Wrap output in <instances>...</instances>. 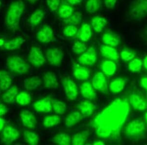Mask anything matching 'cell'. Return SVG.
Wrapping results in <instances>:
<instances>
[{
    "mask_svg": "<svg viewBox=\"0 0 147 145\" xmlns=\"http://www.w3.org/2000/svg\"><path fill=\"white\" fill-rule=\"evenodd\" d=\"M130 111L128 101L116 99L105 107L94 119L92 126L105 127L112 132V138H117L127 119Z\"/></svg>",
    "mask_w": 147,
    "mask_h": 145,
    "instance_id": "cell-1",
    "label": "cell"
},
{
    "mask_svg": "<svg viewBox=\"0 0 147 145\" xmlns=\"http://www.w3.org/2000/svg\"><path fill=\"white\" fill-rule=\"evenodd\" d=\"M146 132L145 122L140 118L134 119L125 126L124 132L126 137L132 140H137L144 137Z\"/></svg>",
    "mask_w": 147,
    "mask_h": 145,
    "instance_id": "cell-2",
    "label": "cell"
},
{
    "mask_svg": "<svg viewBox=\"0 0 147 145\" xmlns=\"http://www.w3.org/2000/svg\"><path fill=\"white\" fill-rule=\"evenodd\" d=\"M129 16L131 20L139 21L147 16V0H134L129 7Z\"/></svg>",
    "mask_w": 147,
    "mask_h": 145,
    "instance_id": "cell-3",
    "label": "cell"
},
{
    "mask_svg": "<svg viewBox=\"0 0 147 145\" xmlns=\"http://www.w3.org/2000/svg\"><path fill=\"white\" fill-rule=\"evenodd\" d=\"M6 63L9 70L19 75L27 74L30 69V65L23 59L16 55L7 57Z\"/></svg>",
    "mask_w": 147,
    "mask_h": 145,
    "instance_id": "cell-4",
    "label": "cell"
},
{
    "mask_svg": "<svg viewBox=\"0 0 147 145\" xmlns=\"http://www.w3.org/2000/svg\"><path fill=\"white\" fill-rule=\"evenodd\" d=\"M28 62L35 67H40L45 63L46 58L39 47L33 46L31 47L28 55Z\"/></svg>",
    "mask_w": 147,
    "mask_h": 145,
    "instance_id": "cell-5",
    "label": "cell"
},
{
    "mask_svg": "<svg viewBox=\"0 0 147 145\" xmlns=\"http://www.w3.org/2000/svg\"><path fill=\"white\" fill-rule=\"evenodd\" d=\"M46 57L51 65L59 67L61 65L63 59V52L58 47H51L46 50Z\"/></svg>",
    "mask_w": 147,
    "mask_h": 145,
    "instance_id": "cell-6",
    "label": "cell"
},
{
    "mask_svg": "<svg viewBox=\"0 0 147 145\" xmlns=\"http://www.w3.org/2000/svg\"><path fill=\"white\" fill-rule=\"evenodd\" d=\"M20 133L12 126L7 125L2 130L1 141L5 145H10L20 137Z\"/></svg>",
    "mask_w": 147,
    "mask_h": 145,
    "instance_id": "cell-7",
    "label": "cell"
},
{
    "mask_svg": "<svg viewBox=\"0 0 147 145\" xmlns=\"http://www.w3.org/2000/svg\"><path fill=\"white\" fill-rule=\"evenodd\" d=\"M61 83L68 99L70 101L75 100L78 96V89L73 80L68 77H64L61 80Z\"/></svg>",
    "mask_w": 147,
    "mask_h": 145,
    "instance_id": "cell-8",
    "label": "cell"
},
{
    "mask_svg": "<svg viewBox=\"0 0 147 145\" xmlns=\"http://www.w3.org/2000/svg\"><path fill=\"white\" fill-rule=\"evenodd\" d=\"M97 55L96 49L94 47H89L80 55L78 61L84 66H92L97 62Z\"/></svg>",
    "mask_w": 147,
    "mask_h": 145,
    "instance_id": "cell-9",
    "label": "cell"
},
{
    "mask_svg": "<svg viewBox=\"0 0 147 145\" xmlns=\"http://www.w3.org/2000/svg\"><path fill=\"white\" fill-rule=\"evenodd\" d=\"M92 84L95 90L107 94L109 91V86L105 75L102 72H98L94 75Z\"/></svg>",
    "mask_w": 147,
    "mask_h": 145,
    "instance_id": "cell-10",
    "label": "cell"
},
{
    "mask_svg": "<svg viewBox=\"0 0 147 145\" xmlns=\"http://www.w3.org/2000/svg\"><path fill=\"white\" fill-rule=\"evenodd\" d=\"M36 38L39 42L43 43H48L56 40L54 30L52 27L48 25H43L37 32Z\"/></svg>",
    "mask_w": 147,
    "mask_h": 145,
    "instance_id": "cell-11",
    "label": "cell"
},
{
    "mask_svg": "<svg viewBox=\"0 0 147 145\" xmlns=\"http://www.w3.org/2000/svg\"><path fill=\"white\" fill-rule=\"evenodd\" d=\"M128 102L134 110L139 112L144 111L147 108V103L144 97L138 92H134L130 94Z\"/></svg>",
    "mask_w": 147,
    "mask_h": 145,
    "instance_id": "cell-12",
    "label": "cell"
},
{
    "mask_svg": "<svg viewBox=\"0 0 147 145\" xmlns=\"http://www.w3.org/2000/svg\"><path fill=\"white\" fill-rule=\"evenodd\" d=\"M52 99L51 96H47L37 100L33 104L34 109L40 113L50 112L53 110Z\"/></svg>",
    "mask_w": 147,
    "mask_h": 145,
    "instance_id": "cell-13",
    "label": "cell"
},
{
    "mask_svg": "<svg viewBox=\"0 0 147 145\" xmlns=\"http://www.w3.org/2000/svg\"><path fill=\"white\" fill-rule=\"evenodd\" d=\"M20 117L23 125L27 128H35L37 121L36 118L32 112L28 110H23L21 112Z\"/></svg>",
    "mask_w": 147,
    "mask_h": 145,
    "instance_id": "cell-14",
    "label": "cell"
},
{
    "mask_svg": "<svg viewBox=\"0 0 147 145\" xmlns=\"http://www.w3.org/2000/svg\"><path fill=\"white\" fill-rule=\"evenodd\" d=\"M20 21L21 19L15 16L10 12L7 10L5 22L6 27L9 30L13 32L20 31L21 30Z\"/></svg>",
    "mask_w": 147,
    "mask_h": 145,
    "instance_id": "cell-15",
    "label": "cell"
},
{
    "mask_svg": "<svg viewBox=\"0 0 147 145\" xmlns=\"http://www.w3.org/2000/svg\"><path fill=\"white\" fill-rule=\"evenodd\" d=\"M73 74L76 78L79 80H86L90 77V71L84 65L73 63Z\"/></svg>",
    "mask_w": 147,
    "mask_h": 145,
    "instance_id": "cell-16",
    "label": "cell"
},
{
    "mask_svg": "<svg viewBox=\"0 0 147 145\" xmlns=\"http://www.w3.org/2000/svg\"><path fill=\"white\" fill-rule=\"evenodd\" d=\"M102 41L105 45L117 47L120 45L121 40L118 35L110 30H107L102 36Z\"/></svg>",
    "mask_w": 147,
    "mask_h": 145,
    "instance_id": "cell-17",
    "label": "cell"
},
{
    "mask_svg": "<svg viewBox=\"0 0 147 145\" xmlns=\"http://www.w3.org/2000/svg\"><path fill=\"white\" fill-rule=\"evenodd\" d=\"M127 83V79L124 77H118L110 82L109 88L112 94H120L124 90Z\"/></svg>",
    "mask_w": 147,
    "mask_h": 145,
    "instance_id": "cell-18",
    "label": "cell"
},
{
    "mask_svg": "<svg viewBox=\"0 0 147 145\" xmlns=\"http://www.w3.org/2000/svg\"><path fill=\"white\" fill-rule=\"evenodd\" d=\"M100 50L102 56L107 59L115 62L119 60L120 55L115 47L104 45L100 46Z\"/></svg>",
    "mask_w": 147,
    "mask_h": 145,
    "instance_id": "cell-19",
    "label": "cell"
},
{
    "mask_svg": "<svg viewBox=\"0 0 147 145\" xmlns=\"http://www.w3.org/2000/svg\"><path fill=\"white\" fill-rule=\"evenodd\" d=\"M80 41L85 43L90 40L92 36V27L88 23H82L76 35Z\"/></svg>",
    "mask_w": 147,
    "mask_h": 145,
    "instance_id": "cell-20",
    "label": "cell"
},
{
    "mask_svg": "<svg viewBox=\"0 0 147 145\" xmlns=\"http://www.w3.org/2000/svg\"><path fill=\"white\" fill-rule=\"evenodd\" d=\"M77 108L84 117H88L93 114L96 107L93 103L88 100L80 103L77 106Z\"/></svg>",
    "mask_w": 147,
    "mask_h": 145,
    "instance_id": "cell-21",
    "label": "cell"
},
{
    "mask_svg": "<svg viewBox=\"0 0 147 145\" xmlns=\"http://www.w3.org/2000/svg\"><path fill=\"white\" fill-rule=\"evenodd\" d=\"M25 5L22 0H16L10 3L7 10L15 16L21 19L25 10Z\"/></svg>",
    "mask_w": 147,
    "mask_h": 145,
    "instance_id": "cell-22",
    "label": "cell"
},
{
    "mask_svg": "<svg viewBox=\"0 0 147 145\" xmlns=\"http://www.w3.org/2000/svg\"><path fill=\"white\" fill-rule=\"evenodd\" d=\"M43 80L45 88L56 89L59 87V82L57 76L53 72L48 71L44 74Z\"/></svg>",
    "mask_w": 147,
    "mask_h": 145,
    "instance_id": "cell-23",
    "label": "cell"
},
{
    "mask_svg": "<svg viewBox=\"0 0 147 145\" xmlns=\"http://www.w3.org/2000/svg\"><path fill=\"white\" fill-rule=\"evenodd\" d=\"M80 92L84 98L88 100H94L97 98V94L92 84L89 82H84L80 87Z\"/></svg>",
    "mask_w": 147,
    "mask_h": 145,
    "instance_id": "cell-24",
    "label": "cell"
},
{
    "mask_svg": "<svg viewBox=\"0 0 147 145\" xmlns=\"http://www.w3.org/2000/svg\"><path fill=\"white\" fill-rule=\"evenodd\" d=\"M102 72L107 76H112L116 72L117 66L115 61L111 60H105L100 65Z\"/></svg>",
    "mask_w": 147,
    "mask_h": 145,
    "instance_id": "cell-25",
    "label": "cell"
},
{
    "mask_svg": "<svg viewBox=\"0 0 147 145\" xmlns=\"http://www.w3.org/2000/svg\"><path fill=\"white\" fill-rule=\"evenodd\" d=\"M91 23L94 30L97 33H100L107 25L108 21L105 17L96 16L92 18Z\"/></svg>",
    "mask_w": 147,
    "mask_h": 145,
    "instance_id": "cell-26",
    "label": "cell"
},
{
    "mask_svg": "<svg viewBox=\"0 0 147 145\" xmlns=\"http://www.w3.org/2000/svg\"><path fill=\"white\" fill-rule=\"evenodd\" d=\"M45 13L42 9H37L30 15L28 22L31 27H35L39 25L45 17Z\"/></svg>",
    "mask_w": 147,
    "mask_h": 145,
    "instance_id": "cell-27",
    "label": "cell"
},
{
    "mask_svg": "<svg viewBox=\"0 0 147 145\" xmlns=\"http://www.w3.org/2000/svg\"><path fill=\"white\" fill-rule=\"evenodd\" d=\"M18 94V88L16 86H13L9 89L2 95V100L5 103H13L16 100V97Z\"/></svg>",
    "mask_w": 147,
    "mask_h": 145,
    "instance_id": "cell-28",
    "label": "cell"
},
{
    "mask_svg": "<svg viewBox=\"0 0 147 145\" xmlns=\"http://www.w3.org/2000/svg\"><path fill=\"white\" fill-rule=\"evenodd\" d=\"M25 42V40L22 37H15L11 40L5 42L3 47L7 50H14L20 48Z\"/></svg>",
    "mask_w": 147,
    "mask_h": 145,
    "instance_id": "cell-29",
    "label": "cell"
},
{
    "mask_svg": "<svg viewBox=\"0 0 147 145\" xmlns=\"http://www.w3.org/2000/svg\"><path fill=\"white\" fill-rule=\"evenodd\" d=\"M84 117L80 112L75 111L68 115L65 119V126L68 128L73 127L80 122Z\"/></svg>",
    "mask_w": 147,
    "mask_h": 145,
    "instance_id": "cell-30",
    "label": "cell"
},
{
    "mask_svg": "<svg viewBox=\"0 0 147 145\" xmlns=\"http://www.w3.org/2000/svg\"><path fill=\"white\" fill-rule=\"evenodd\" d=\"M90 134L89 130H83L78 132L73 135L72 138L71 144L74 145H83L85 144Z\"/></svg>",
    "mask_w": 147,
    "mask_h": 145,
    "instance_id": "cell-31",
    "label": "cell"
},
{
    "mask_svg": "<svg viewBox=\"0 0 147 145\" xmlns=\"http://www.w3.org/2000/svg\"><path fill=\"white\" fill-rule=\"evenodd\" d=\"M42 84V80L38 76H32L26 79L24 86L28 90H34L38 88Z\"/></svg>",
    "mask_w": 147,
    "mask_h": 145,
    "instance_id": "cell-32",
    "label": "cell"
},
{
    "mask_svg": "<svg viewBox=\"0 0 147 145\" xmlns=\"http://www.w3.org/2000/svg\"><path fill=\"white\" fill-rule=\"evenodd\" d=\"M57 10L59 16L63 20L69 18L74 12L73 7L69 3H62Z\"/></svg>",
    "mask_w": 147,
    "mask_h": 145,
    "instance_id": "cell-33",
    "label": "cell"
},
{
    "mask_svg": "<svg viewBox=\"0 0 147 145\" xmlns=\"http://www.w3.org/2000/svg\"><path fill=\"white\" fill-rule=\"evenodd\" d=\"M52 141L54 143L59 145H69L71 144L72 138L67 134L59 133L53 138Z\"/></svg>",
    "mask_w": 147,
    "mask_h": 145,
    "instance_id": "cell-34",
    "label": "cell"
},
{
    "mask_svg": "<svg viewBox=\"0 0 147 145\" xmlns=\"http://www.w3.org/2000/svg\"><path fill=\"white\" fill-rule=\"evenodd\" d=\"M60 122L61 118L59 115H48L44 118L43 125L46 128H50L58 125Z\"/></svg>",
    "mask_w": 147,
    "mask_h": 145,
    "instance_id": "cell-35",
    "label": "cell"
},
{
    "mask_svg": "<svg viewBox=\"0 0 147 145\" xmlns=\"http://www.w3.org/2000/svg\"><path fill=\"white\" fill-rule=\"evenodd\" d=\"M23 135L26 142L29 145H36L38 144L39 137L35 132L28 130H24Z\"/></svg>",
    "mask_w": 147,
    "mask_h": 145,
    "instance_id": "cell-36",
    "label": "cell"
},
{
    "mask_svg": "<svg viewBox=\"0 0 147 145\" xmlns=\"http://www.w3.org/2000/svg\"><path fill=\"white\" fill-rule=\"evenodd\" d=\"M101 5V0H87L85 4V9L89 13H94L100 9Z\"/></svg>",
    "mask_w": 147,
    "mask_h": 145,
    "instance_id": "cell-37",
    "label": "cell"
},
{
    "mask_svg": "<svg viewBox=\"0 0 147 145\" xmlns=\"http://www.w3.org/2000/svg\"><path fill=\"white\" fill-rule=\"evenodd\" d=\"M52 108L54 112L59 115L63 114L67 110L66 104L60 100L52 99Z\"/></svg>",
    "mask_w": 147,
    "mask_h": 145,
    "instance_id": "cell-38",
    "label": "cell"
},
{
    "mask_svg": "<svg viewBox=\"0 0 147 145\" xmlns=\"http://www.w3.org/2000/svg\"><path fill=\"white\" fill-rule=\"evenodd\" d=\"M82 14L80 12H74L72 15L68 18L63 20V22L66 25H78L82 21Z\"/></svg>",
    "mask_w": 147,
    "mask_h": 145,
    "instance_id": "cell-39",
    "label": "cell"
},
{
    "mask_svg": "<svg viewBox=\"0 0 147 145\" xmlns=\"http://www.w3.org/2000/svg\"><path fill=\"white\" fill-rule=\"evenodd\" d=\"M15 101L19 105L25 106L30 103L32 101V97L27 92H20L17 94Z\"/></svg>",
    "mask_w": 147,
    "mask_h": 145,
    "instance_id": "cell-40",
    "label": "cell"
},
{
    "mask_svg": "<svg viewBox=\"0 0 147 145\" xmlns=\"http://www.w3.org/2000/svg\"><path fill=\"white\" fill-rule=\"evenodd\" d=\"M143 66L142 60L138 58H134L129 62L128 69L132 73H138L140 71Z\"/></svg>",
    "mask_w": 147,
    "mask_h": 145,
    "instance_id": "cell-41",
    "label": "cell"
},
{
    "mask_svg": "<svg viewBox=\"0 0 147 145\" xmlns=\"http://www.w3.org/2000/svg\"><path fill=\"white\" fill-rule=\"evenodd\" d=\"M136 52L128 48H123L120 54V57L124 62H129L136 58Z\"/></svg>",
    "mask_w": 147,
    "mask_h": 145,
    "instance_id": "cell-42",
    "label": "cell"
},
{
    "mask_svg": "<svg viewBox=\"0 0 147 145\" xmlns=\"http://www.w3.org/2000/svg\"><path fill=\"white\" fill-rule=\"evenodd\" d=\"M12 79L9 73L3 75L0 78V89L2 90H7L11 85Z\"/></svg>",
    "mask_w": 147,
    "mask_h": 145,
    "instance_id": "cell-43",
    "label": "cell"
},
{
    "mask_svg": "<svg viewBox=\"0 0 147 145\" xmlns=\"http://www.w3.org/2000/svg\"><path fill=\"white\" fill-rule=\"evenodd\" d=\"M87 48L85 43L80 41L74 43L72 47V50L77 55H81L87 49Z\"/></svg>",
    "mask_w": 147,
    "mask_h": 145,
    "instance_id": "cell-44",
    "label": "cell"
},
{
    "mask_svg": "<svg viewBox=\"0 0 147 145\" xmlns=\"http://www.w3.org/2000/svg\"><path fill=\"white\" fill-rule=\"evenodd\" d=\"M78 32V29L76 25H67L64 27L63 30V33L66 37H73L76 36Z\"/></svg>",
    "mask_w": 147,
    "mask_h": 145,
    "instance_id": "cell-45",
    "label": "cell"
},
{
    "mask_svg": "<svg viewBox=\"0 0 147 145\" xmlns=\"http://www.w3.org/2000/svg\"><path fill=\"white\" fill-rule=\"evenodd\" d=\"M46 3L51 11H55L60 7L61 0H46Z\"/></svg>",
    "mask_w": 147,
    "mask_h": 145,
    "instance_id": "cell-46",
    "label": "cell"
},
{
    "mask_svg": "<svg viewBox=\"0 0 147 145\" xmlns=\"http://www.w3.org/2000/svg\"><path fill=\"white\" fill-rule=\"evenodd\" d=\"M105 7L109 9H114L118 0H104Z\"/></svg>",
    "mask_w": 147,
    "mask_h": 145,
    "instance_id": "cell-47",
    "label": "cell"
},
{
    "mask_svg": "<svg viewBox=\"0 0 147 145\" xmlns=\"http://www.w3.org/2000/svg\"><path fill=\"white\" fill-rule=\"evenodd\" d=\"M9 112V109L6 106L0 103V116L5 115Z\"/></svg>",
    "mask_w": 147,
    "mask_h": 145,
    "instance_id": "cell-48",
    "label": "cell"
},
{
    "mask_svg": "<svg viewBox=\"0 0 147 145\" xmlns=\"http://www.w3.org/2000/svg\"><path fill=\"white\" fill-rule=\"evenodd\" d=\"M140 85L142 88L147 91V76H144L141 78Z\"/></svg>",
    "mask_w": 147,
    "mask_h": 145,
    "instance_id": "cell-49",
    "label": "cell"
},
{
    "mask_svg": "<svg viewBox=\"0 0 147 145\" xmlns=\"http://www.w3.org/2000/svg\"><path fill=\"white\" fill-rule=\"evenodd\" d=\"M82 0H67V2L70 5H79L82 2Z\"/></svg>",
    "mask_w": 147,
    "mask_h": 145,
    "instance_id": "cell-50",
    "label": "cell"
},
{
    "mask_svg": "<svg viewBox=\"0 0 147 145\" xmlns=\"http://www.w3.org/2000/svg\"><path fill=\"white\" fill-rule=\"evenodd\" d=\"M5 120L0 117V132L2 131L4 127H5Z\"/></svg>",
    "mask_w": 147,
    "mask_h": 145,
    "instance_id": "cell-51",
    "label": "cell"
},
{
    "mask_svg": "<svg viewBox=\"0 0 147 145\" xmlns=\"http://www.w3.org/2000/svg\"><path fill=\"white\" fill-rule=\"evenodd\" d=\"M143 65L145 67L146 69L147 70V55L144 58L143 61Z\"/></svg>",
    "mask_w": 147,
    "mask_h": 145,
    "instance_id": "cell-52",
    "label": "cell"
},
{
    "mask_svg": "<svg viewBox=\"0 0 147 145\" xmlns=\"http://www.w3.org/2000/svg\"><path fill=\"white\" fill-rule=\"evenodd\" d=\"M92 144L94 145H104L105 144L102 141H96L95 142L93 143Z\"/></svg>",
    "mask_w": 147,
    "mask_h": 145,
    "instance_id": "cell-53",
    "label": "cell"
},
{
    "mask_svg": "<svg viewBox=\"0 0 147 145\" xmlns=\"http://www.w3.org/2000/svg\"><path fill=\"white\" fill-rule=\"evenodd\" d=\"M8 74V72L5 70H0V78L3 76L5 75L6 74Z\"/></svg>",
    "mask_w": 147,
    "mask_h": 145,
    "instance_id": "cell-54",
    "label": "cell"
},
{
    "mask_svg": "<svg viewBox=\"0 0 147 145\" xmlns=\"http://www.w3.org/2000/svg\"><path fill=\"white\" fill-rule=\"evenodd\" d=\"M143 36H144V38L145 39V40L147 41V25L144 29Z\"/></svg>",
    "mask_w": 147,
    "mask_h": 145,
    "instance_id": "cell-55",
    "label": "cell"
},
{
    "mask_svg": "<svg viewBox=\"0 0 147 145\" xmlns=\"http://www.w3.org/2000/svg\"><path fill=\"white\" fill-rule=\"evenodd\" d=\"M27 1L30 4L34 5V4L36 3L37 2H38L39 0H27Z\"/></svg>",
    "mask_w": 147,
    "mask_h": 145,
    "instance_id": "cell-56",
    "label": "cell"
},
{
    "mask_svg": "<svg viewBox=\"0 0 147 145\" xmlns=\"http://www.w3.org/2000/svg\"><path fill=\"white\" fill-rule=\"evenodd\" d=\"M5 43V41L3 39H0V47H3Z\"/></svg>",
    "mask_w": 147,
    "mask_h": 145,
    "instance_id": "cell-57",
    "label": "cell"
},
{
    "mask_svg": "<svg viewBox=\"0 0 147 145\" xmlns=\"http://www.w3.org/2000/svg\"><path fill=\"white\" fill-rule=\"evenodd\" d=\"M144 118H145V124L147 126V112H146L144 116Z\"/></svg>",
    "mask_w": 147,
    "mask_h": 145,
    "instance_id": "cell-58",
    "label": "cell"
},
{
    "mask_svg": "<svg viewBox=\"0 0 147 145\" xmlns=\"http://www.w3.org/2000/svg\"><path fill=\"white\" fill-rule=\"evenodd\" d=\"M2 1L1 0H0V7H1L2 6Z\"/></svg>",
    "mask_w": 147,
    "mask_h": 145,
    "instance_id": "cell-59",
    "label": "cell"
}]
</instances>
